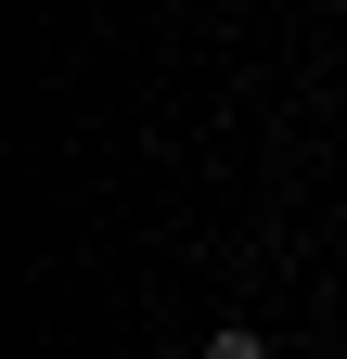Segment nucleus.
Listing matches in <instances>:
<instances>
[{
  "label": "nucleus",
  "instance_id": "nucleus-1",
  "mask_svg": "<svg viewBox=\"0 0 347 359\" xmlns=\"http://www.w3.org/2000/svg\"><path fill=\"white\" fill-rule=\"evenodd\" d=\"M193 359H270V334H257V321H219V334H206Z\"/></svg>",
  "mask_w": 347,
  "mask_h": 359
}]
</instances>
